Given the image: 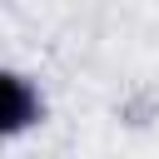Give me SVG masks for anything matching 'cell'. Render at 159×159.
<instances>
[{
    "instance_id": "6da1fadb",
    "label": "cell",
    "mask_w": 159,
    "mask_h": 159,
    "mask_svg": "<svg viewBox=\"0 0 159 159\" xmlns=\"http://www.w3.org/2000/svg\"><path fill=\"white\" fill-rule=\"evenodd\" d=\"M35 124H45V89H40V80H30L25 70H5L0 75V139L15 144Z\"/></svg>"
}]
</instances>
